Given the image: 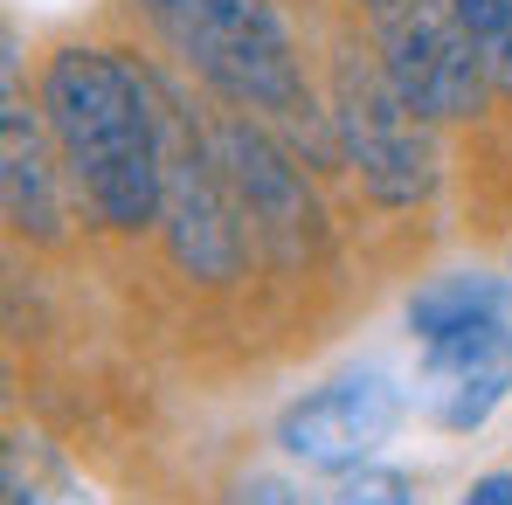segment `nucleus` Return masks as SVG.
<instances>
[{
    "mask_svg": "<svg viewBox=\"0 0 512 505\" xmlns=\"http://www.w3.org/2000/svg\"><path fill=\"white\" fill-rule=\"evenodd\" d=\"M42 125L97 222H111V229L160 222V194H167L160 90L125 56L84 49V42L56 49L42 70Z\"/></svg>",
    "mask_w": 512,
    "mask_h": 505,
    "instance_id": "f257e3e1",
    "label": "nucleus"
},
{
    "mask_svg": "<svg viewBox=\"0 0 512 505\" xmlns=\"http://www.w3.org/2000/svg\"><path fill=\"white\" fill-rule=\"evenodd\" d=\"M139 7L208 90L263 118H298L305 77L270 0H139Z\"/></svg>",
    "mask_w": 512,
    "mask_h": 505,
    "instance_id": "f03ea898",
    "label": "nucleus"
},
{
    "mask_svg": "<svg viewBox=\"0 0 512 505\" xmlns=\"http://www.w3.org/2000/svg\"><path fill=\"white\" fill-rule=\"evenodd\" d=\"M333 132L346 146V167L360 173L367 201L381 208H416L436 187V139L429 118L402 104L388 70L374 63H340V97H333Z\"/></svg>",
    "mask_w": 512,
    "mask_h": 505,
    "instance_id": "7ed1b4c3",
    "label": "nucleus"
},
{
    "mask_svg": "<svg viewBox=\"0 0 512 505\" xmlns=\"http://www.w3.org/2000/svg\"><path fill=\"white\" fill-rule=\"evenodd\" d=\"M374 28H381V70H388V84L402 90V104L416 118L450 125V118H471L485 104L492 77L471 49L464 21L450 14V0H402Z\"/></svg>",
    "mask_w": 512,
    "mask_h": 505,
    "instance_id": "20e7f679",
    "label": "nucleus"
},
{
    "mask_svg": "<svg viewBox=\"0 0 512 505\" xmlns=\"http://www.w3.org/2000/svg\"><path fill=\"white\" fill-rule=\"evenodd\" d=\"M160 125H167V194H160V222H167V250L187 277L222 284L243 263V201L222 173V153H208L187 118L160 97Z\"/></svg>",
    "mask_w": 512,
    "mask_h": 505,
    "instance_id": "39448f33",
    "label": "nucleus"
},
{
    "mask_svg": "<svg viewBox=\"0 0 512 505\" xmlns=\"http://www.w3.org/2000/svg\"><path fill=\"white\" fill-rule=\"evenodd\" d=\"M402 422V388L381 374H340L326 388H312L305 402H291L277 416L284 457L312 464V471H360Z\"/></svg>",
    "mask_w": 512,
    "mask_h": 505,
    "instance_id": "423d86ee",
    "label": "nucleus"
},
{
    "mask_svg": "<svg viewBox=\"0 0 512 505\" xmlns=\"http://www.w3.org/2000/svg\"><path fill=\"white\" fill-rule=\"evenodd\" d=\"M512 395V333L506 319H478L457 333L429 339L423 346V409L450 436L485 429L492 409Z\"/></svg>",
    "mask_w": 512,
    "mask_h": 505,
    "instance_id": "0eeeda50",
    "label": "nucleus"
},
{
    "mask_svg": "<svg viewBox=\"0 0 512 505\" xmlns=\"http://www.w3.org/2000/svg\"><path fill=\"white\" fill-rule=\"evenodd\" d=\"M49 146L35 111L21 104L14 90V63H7V111H0V194H7V222L35 243H56L63 236V187L49 167Z\"/></svg>",
    "mask_w": 512,
    "mask_h": 505,
    "instance_id": "6e6552de",
    "label": "nucleus"
},
{
    "mask_svg": "<svg viewBox=\"0 0 512 505\" xmlns=\"http://www.w3.org/2000/svg\"><path fill=\"white\" fill-rule=\"evenodd\" d=\"M215 153H222V173H229V187H236V201H243V215H250L263 236H277V243H291L305 222H312V208H305V180L298 167L256 132L250 118H236V125H222V139H215Z\"/></svg>",
    "mask_w": 512,
    "mask_h": 505,
    "instance_id": "1a4fd4ad",
    "label": "nucleus"
},
{
    "mask_svg": "<svg viewBox=\"0 0 512 505\" xmlns=\"http://www.w3.org/2000/svg\"><path fill=\"white\" fill-rule=\"evenodd\" d=\"M506 312V284L499 277H478V270H457V277H429L423 291L409 298V326L416 339H443L457 326H478V319H499Z\"/></svg>",
    "mask_w": 512,
    "mask_h": 505,
    "instance_id": "9d476101",
    "label": "nucleus"
},
{
    "mask_svg": "<svg viewBox=\"0 0 512 505\" xmlns=\"http://www.w3.org/2000/svg\"><path fill=\"white\" fill-rule=\"evenodd\" d=\"M7 505H90V492L63 471V457L42 436L7 443Z\"/></svg>",
    "mask_w": 512,
    "mask_h": 505,
    "instance_id": "9b49d317",
    "label": "nucleus"
},
{
    "mask_svg": "<svg viewBox=\"0 0 512 505\" xmlns=\"http://www.w3.org/2000/svg\"><path fill=\"white\" fill-rule=\"evenodd\" d=\"M450 14L464 21L478 63L499 97H512V0H450Z\"/></svg>",
    "mask_w": 512,
    "mask_h": 505,
    "instance_id": "f8f14e48",
    "label": "nucleus"
},
{
    "mask_svg": "<svg viewBox=\"0 0 512 505\" xmlns=\"http://www.w3.org/2000/svg\"><path fill=\"white\" fill-rule=\"evenodd\" d=\"M319 505H416V485L402 471H381V464H360V471H340V485Z\"/></svg>",
    "mask_w": 512,
    "mask_h": 505,
    "instance_id": "ddd939ff",
    "label": "nucleus"
},
{
    "mask_svg": "<svg viewBox=\"0 0 512 505\" xmlns=\"http://www.w3.org/2000/svg\"><path fill=\"white\" fill-rule=\"evenodd\" d=\"M222 505H298V492H291L284 478H243Z\"/></svg>",
    "mask_w": 512,
    "mask_h": 505,
    "instance_id": "4468645a",
    "label": "nucleus"
},
{
    "mask_svg": "<svg viewBox=\"0 0 512 505\" xmlns=\"http://www.w3.org/2000/svg\"><path fill=\"white\" fill-rule=\"evenodd\" d=\"M464 505H512V471H492V478H478V485L464 492Z\"/></svg>",
    "mask_w": 512,
    "mask_h": 505,
    "instance_id": "2eb2a0df",
    "label": "nucleus"
},
{
    "mask_svg": "<svg viewBox=\"0 0 512 505\" xmlns=\"http://www.w3.org/2000/svg\"><path fill=\"white\" fill-rule=\"evenodd\" d=\"M360 7H367V14H374V21H381V14H395V7H402V0H360Z\"/></svg>",
    "mask_w": 512,
    "mask_h": 505,
    "instance_id": "dca6fc26",
    "label": "nucleus"
}]
</instances>
